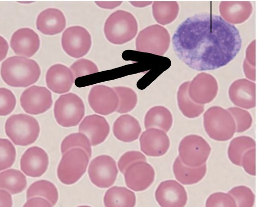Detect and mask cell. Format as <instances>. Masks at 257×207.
I'll list each match as a JSON object with an SVG mask.
<instances>
[{
	"label": "cell",
	"instance_id": "1",
	"mask_svg": "<svg viewBox=\"0 0 257 207\" xmlns=\"http://www.w3.org/2000/svg\"><path fill=\"white\" fill-rule=\"evenodd\" d=\"M178 57L199 71L214 70L231 62L239 52V30L220 16L196 14L182 22L172 38Z\"/></svg>",
	"mask_w": 257,
	"mask_h": 207
},
{
	"label": "cell",
	"instance_id": "2",
	"mask_svg": "<svg viewBox=\"0 0 257 207\" xmlns=\"http://www.w3.org/2000/svg\"><path fill=\"white\" fill-rule=\"evenodd\" d=\"M41 69L32 59L13 56L2 64L1 76L4 82L14 87H27L39 80Z\"/></svg>",
	"mask_w": 257,
	"mask_h": 207
},
{
	"label": "cell",
	"instance_id": "3",
	"mask_svg": "<svg viewBox=\"0 0 257 207\" xmlns=\"http://www.w3.org/2000/svg\"><path fill=\"white\" fill-rule=\"evenodd\" d=\"M138 30L137 21L130 13L119 10L111 14L106 20L104 33L112 44L123 45L132 40Z\"/></svg>",
	"mask_w": 257,
	"mask_h": 207
},
{
	"label": "cell",
	"instance_id": "4",
	"mask_svg": "<svg viewBox=\"0 0 257 207\" xmlns=\"http://www.w3.org/2000/svg\"><path fill=\"white\" fill-rule=\"evenodd\" d=\"M204 127L208 136L218 142L230 140L236 132V125L231 114L217 106L209 108L204 114Z\"/></svg>",
	"mask_w": 257,
	"mask_h": 207
},
{
	"label": "cell",
	"instance_id": "5",
	"mask_svg": "<svg viewBox=\"0 0 257 207\" xmlns=\"http://www.w3.org/2000/svg\"><path fill=\"white\" fill-rule=\"evenodd\" d=\"M5 130L8 137L16 145L27 146L37 141L40 128L34 117L19 114L13 115L7 120Z\"/></svg>",
	"mask_w": 257,
	"mask_h": 207
},
{
	"label": "cell",
	"instance_id": "6",
	"mask_svg": "<svg viewBox=\"0 0 257 207\" xmlns=\"http://www.w3.org/2000/svg\"><path fill=\"white\" fill-rule=\"evenodd\" d=\"M90 158L86 152L80 148H74L65 152L59 164L57 176L66 185L77 182L86 172Z\"/></svg>",
	"mask_w": 257,
	"mask_h": 207
},
{
	"label": "cell",
	"instance_id": "7",
	"mask_svg": "<svg viewBox=\"0 0 257 207\" xmlns=\"http://www.w3.org/2000/svg\"><path fill=\"white\" fill-rule=\"evenodd\" d=\"M54 113L57 123L63 127L77 126L85 115V106L82 99L76 94L61 95L54 105Z\"/></svg>",
	"mask_w": 257,
	"mask_h": 207
},
{
	"label": "cell",
	"instance_id": "8",
	"mask_svg": "<svg viewBox=\"0 0 257 207\" xmlns=\"http://www.w3.org/2000/svg\"><path fill=\"white\" fill-rule=\"evenodd\" d=\"M170 43V35L167 29L154 25L139 33L136 40V48L139 52L162 56L168 50Z\"/></svg>",
	"mask_w": 257,
	"mask_h": 207
},
{
	"label": "cell",
	"instance_id": "9",
	"mask_svg": "<svg viewBox=\"0 0 257 207\" xmlns=\"http://www.w3.org/2000/svg\"><path fill=\"white\" fill-rule=\"evenodd\" d=\"M211 152V148L202 137L191 135L184 137L179 147V156L185 165L197 168L206 164Z\"/></svg>",
	"mask_w": 257,
	"mask_h": 207
},
{
	"label": "cell",
	"instance_id": "10",
	"mask_svg": "<svg viewBox=\"0 0 257 207\" xmlns=\"http://www.w3.org/2000/svg\"><path fill=\"white\" fill-rule=\"evenodd\" d=\"M92 37L86 29L80 26L67 28L63 33L61 44L65 52L74 58L86 55L92 47Z\"/></svg>",
	"mask_w": 257,
	"mask_h": 207
},
{
	"label": "cell",
	"instance_id": "11",
	"mask_svg": "<svg viewBox=\"0 0 257 207\" xmlns=\"http://www.w3.org/2000/svg\"><path fill=\"white\" fill-rule=\"evenodd\" d=\"M88 173L94 185L99 188H107L115 182L118 170L116 162L112 157L101 155L92 161Z\"/></svg>",
	"mask_w": 257,
	"mask_h": 207
},
{
	"label": "cell",
	"instance_id": "12",
	"mask_svg": "<svg viewBox=\"0 0 257 207\" xmlns=\"http://www.w3.org/2000/svg\"><path fill=\"white\" fill-rule=\"evenodd\" d=\"M22 108L27 114L38 115L49 110L53 104L51 92L46 87L33 86L21 95Z\"/></svg>",
	"mask_w": 257,
	"mask_h": 207
},
{
	"label": "cell",
	"instance_id": "13",
	"mask_svg": "<svg viewBox=\"0 0 257 207\" xmlns=\"http://www.w3.org/2000/svg\"><path fill=\"white\" fill-rule=\"evenodd\" d=\"M88 100L92 110L103 116L116 112L119 104L116 91L114 88L104 85L94 86L90 92Z\"/></svg>",
	"mask_w": 257,
	"mask_h": 207
},
{
	"label": "cell",
	"instance_id": "14",
	"mask_svg": "<svg viewBox=\"0 0 257 207\" xmlns=\"http://www.w3.org/2000/svg\"><path fill=\"white\" fill-rule=\"evenodd\" d=\"M218 92V84L212 75L203 72L197 75L190 82L188 93L191 98L199 105H204L211 102Z\"/></svg>",
	"mask_w": 257,
	"mask_h": 207
},
{
	"label": "cell",
	"instance_id": "15",
	"mask_svg": "<svg viewBox=\"0 0 257 207\" xmlns=\"http://www.w3.org/2000/svg\"><path fill=\"white\" fill-rule=\"evenodd\" d=\"M155 196L160 207H185L188 201L185 187L174 180L161 182L155 191Z\"/></svg>",
	"mask_w": 257,
	"mask_h": 207
},
{
	"label": "cell",
	"instance_id": "16",
	"mask_svg": "<svg viewBox=\"0 0 257 207\" xmlns=\"http://www.w3.org/2000/svg\"><path fill=\"white\" fill-rule=\"evenodd\" d=\"M124 175L127 187L138 192L146 190L152 185L155 173L150 164L145 161H138L131 164Z\"/></svg>",
	"mask_w": 257,
	"mask_h": 207
},
{
	"label": "cell",
	"instance_id": "17",
	"mask_svg": "<svg viewBox=\"0 0 257 207\" xmlns=\"http://www.w3.org/2000/svg\"><path fill=\"white\" fill-rule=\"evenodd\" d=\"M141 151L150 157H158L164 155L168 151L170 139L166 133L156 128H149L140 138Z\"/></svg>",
	"mask_w": 257,
	"mask_h": 207
},
{
	"label": "cell",
	"instance_id": "18",
	"mask_svg": "<svg viewBox=\"0 0 257 207\" xmlns=\"http://www.w3.org/2000/svg\"><path fill=\"white\" fill-rule=\"evenodd\" d=\"M229 96L233 104L250 110L256 106V84L246 79L234 81L229 89Z\"/></svg>",
	"mask_w": 257,
	"mask_h": 207
},
{
	"label": "cell",
	"instance_id": "19",
	"mask_svg": "<svg viewBox=\"0 0 257 207\" xmlns=\"http://www.w3.org/2000/svg\"><path fill=\"white\" fill-rule=\"evenodd\" d=\"M21 168L27 176L39 177L47 171L49 165L47 153L42 148L33 147L29 148L21 159Z\"/></svg>",
	"mask_w": 257,
	"mask_h": 207
},
{
	"label": "cell",
	"instance_id": "20",
	"mask_svg": "<svg viewBox=\"0 0 257 207\" xmlns=\"http://www.w3.org/2000/svg\"><path fill=\"white\" fill-rule=\"evenodd\" d=\"M78 131L86 135L91 145L95 146L106 140L110 132V127L104 117L93 115L84 119L79 126Z\"/></svg>",
	"mask_w": 257,
	"mask_h": 207
},
{
	"label": "cell",
	"instance_id": "21",
	"mask_svg": "<svg viewBox=\"0 0 257 207\" xmlns=\"http://www.w3.org/2000/svg\"><path fill=\"white\" fill-rule=\"evenodd\" d=\"M10 44L15 54L30 58L39 50L40 40L38 35L33 30L22 28L14 33Z\"/></svg>",
	"mask_w": 257,
	"mask_h": 207
},
{
	"label": "cell",
	"instance_id": "22",
	"mask_svg": "<svg viewBox=\"0 0 257 207\" xmlns=\"http://www.w3.org/2000/svg\"><path fill=\"white\" fill-rule=\"evenodd\" d=\"M74 79L70 69L60 64L52 66L48 69L46 75V82L48 87L57 94H63L69 91Z\"/></svg>",
	"mask_w": 257,
	"mask_h": 207
},
{
	"label": "cell",
	"instance_id": "23",
	"mask_svg": "<svg viewBox=\"0 0 257 207\" xmlns=\"http://www.w3.org/2000/svg\"><path fill=\"white\" fill-rule=\"evenodd\" d=\"M66 25V20L63 13L54 8L48 9L41 12L36 22L37 29L42 34L49 36L61 33Z\"/></svg>",
	"mask_w": 257,
	"mask_h": 207
},
{
	"label": "cell",
	"instance_id": "24",
	"mask_svg": "<svg viewBox=\"0 0 257 207\" xmlns=\"http://www.w3.org/2000/svg\"><path fill=\"white\" fill-rule=\"evenodd\" d=\"M219 11L221 17L233 25L246 21L252 13L253 7L249 2H222Z\"/></svg>",
	"mask_w": 257,
	"mask_h": 207
},
{
	"label": "cell",
	"instance_id": "25",
	"mask_svg": "<svg viewBox=\"0 0 257 207\" xmlns=\"http://www.w3.org/2000/svg\"><path fill=\"white\" fill-rule=\"evenodd\" d=\"M142 131L138 121L130 115L119 117L113 126V133L119 140L130 143L137 140Z\"/></svg>",
	"mask_w": 257,
	"mask_h": 207
},
{
	"label": "cell",
	"instance_id": "26",
	"mask_svg": "<svg viewBox=\"0 0 257 207\" xmlns=\"http://www.w3.org/2000/svg\"><path fill=\"white\" fill-rule=\"evenodd\" d=\"M173 121L172 114L168 109L156 106L150 109L146 114L144 125L146 129L156 128L166 133L172 127Z\"/></svg>",
	"mask_w": 257,
	"mask_h": 207
},
{
	"label": "cell",
	"instance_id": "27",
	"mask_svg": "<svg viewBox=\"0 0 257 207\" xmlns=\"http://www.w3.org/2000/svg\"><path fill=\"white\" fill-rule=\"evenodd\" d=\"M173 171L176 179L183 185H191L200 182L207 173L206 164L199 167H190L184 165L178 157L174 163Z\"/></svg>",
	"mask_w": 257,
	"mask_h": 207
},
{
	"label": "cell",
	"instance_id": "28",
	"mask_svg": "<svg viewBox=\"0 0 257 207\" xmlns=\"http://www.w3.org/2000/svg\"><path fill=\"white\" fill-rule=\"evenodd\" d=\"M190 82L183 83L180 87L177 95L178 106L183 115L189 119L200 117L205 111L204 105L195 102L190 97L188 87Z\"/></svg>",
	"mask_w": 257,
	"mask_h": 207
},
{
	"label": "cell",
	"instance_id": "29",
	"mask_svg": "<svg viewBox=\"0 0 257 207\" xmlns=\"http://www.w3.org/2000/svg\"><path fill=\"white\" fill-rule=\"evenodd\" d=\"M104 202L105 207H135V193L124 187L114 186L106 193Z\"/></svg>",
	"mask_w": 257,
	"mask_h": 207
},
{
	"label": "cell",
	"instance_id": "30",
	"mask_svg": "<svg viewBox=\"0 0 257 207\" xmlns=\"http://www.w3.org/2000/svg\"><path fill=\"white\" fill-rule=\"evenodd\" d=\"M179 10L177 2H155L152 5L154 19L163 26L173 23L178 17Z\"/></svg>",
	"mask_w": 257,
	"mask_h": 207
},
{
	"label": "cell",
	"instance_id": "31",
	"mask_svg": "<svg viewBox=\"0 0 257 207\" xmlns=\"http://www.w3.org/2000/svg\"><path fill=\"white\" fill-rule=\"evenodd\" d=\"M27 186L26 177L19 170L12 169L0 173V188L8 190L12 194L22 192Z\"/></svg>",
	"mask_w": 257,
	"mask_h": 207
},
{
	"label": "cell",
	"instance_id": "32",
	"mask_svg": "<svg viewBox=\"0 0 257 207\" xmlns=\"http://www.w3.org/2000/svg\"><path fill=\"white\" fill-rule=\"evenodd\" d=\"M254 139L248 136H240L233 139L228 149V156L230 161L234 165L241 166L243 155L248 150L255 148Z\"/></svg>",
	"mask_w": 257,
	"mask_h": 207
},
{
	"label": "cell",
	"instance_id": "33",
	"mask_svg": "<svg viewBox=\"0 0 257 207\" xmlns=\"http://www.w3.org/2000/svg\"><path fill=\"white\" fill-rule=\"evenodd\" d=\"M35 196L45 198L53 206L58 201L59 195L58 190L53 183L42 180L33 183L27 190L28 199Z\"/></svg>",
	"mask_w": 257,
	"mask_h": 207
},
{
	"label": "cell",
	"instance_id": "34",
	"mask_svg": "<svg viewBox=\"0 0 257 207\" xmlns=\"http://www.w3.org/2000/svg\"><path fill=\"white\" fill-rule=\"evenodd\" d=\"M92 145L89 138L81 133H74L67 136L62 141L61 151L64 154L74 148H80L87 153L90 159L92 155Z\"/></svg>",
	"mask_w": 257,
	"mask_h": 207
},
{
	"label": "cell",
	"instance_id": "35",
	"mask_svg": "<svg viewBox=\"0 0 257 207\" xmlns=\"http://www.w3.org/2000/svg\"><path fill=\"white\" fill-rule=\"evenodd\" d=\"M116 91L119 100L117 112L119 114L128 113L136 107L138 97L136 93L131 88L124 86L113 88Z\"/></svg>",
	"mask_w": 257,
	"mask_h": 207
},
{
	"label": "cell",
	"instance_id": "36",
	"mask_svg": "<svg viewBox=\"0 0 257 207\" xmlns=\"http://www.w3.org/2000/svg\"><path fill=\"white\" fill-rule=\"evenodd\" d=\"M16 158V150L11 141L0 139V171L11 167Z\"/></svg>",
	"mask_w": 257,
	"mask_h": 207
},
{
	"label": "cell",
	"instance_id": "37",
	"mask_svg": "<svg viewBox=\"0 0 257 207\" xmlns=\"http://www.w3.org/2000/svg\"><path fill=\"white\" fill-rule=\"evenodd\" d=\"M234 199L237 207H253L255 195L250 188L245 186H236L228 193Z\"/></svg>",
	"mask_w": 257,
	"mask_h": 207
},
{
	"label": "cell",
	"instance_id": "38",
	"mask_svg": "<svg viewBox=\"0 0 257 207\" xmlns=\"http://www.w3.org/2000/svg\"><path fill=\"white\" fill-rule=\"evenodd\" d=\"M227 110L234 120L236 133H243L251 127L253 120L251 115L248 112L236 107L230 108Z\"/></svg>",
	"mask_w": 257,
	"mask_h": 207
},
{
	"label": "cell",
	"instance_id": "39",
	"mask_svg": "<svg viewBox=\"0 0 257 207\" xmlns=\"http://www.w3.org/2000/svg\"><path fill=\"white\" fill-rule=\"evenodd\" d=\"M74 78L99 72L97 65L93 61L81 59L74 63L70 67Z\"/></svg>",
	"mask_w": 257,
	"mask_h": 207
},
{
	"label": "cell",
	"instance_id": "40",
	"mask_svg": "<svg viewBox=\"0 0 257 207\" xmlns=\"http://www.w3.org/2000/svg\"><path fill=\"white\" fill-rule=\"evenodd\" d=\"M16 103V98L11 90L0 88V116H6L12 113Z\"/></svg>",
	"mask_w": 257,
	"mask_h": 207
},
{
	"label": "cell",
	"instance_id": "41",
	"mask_svg": "<svg viewBox=\"0 0 257 207\" xmlns=\"http://www.w3.org/2000/svg\"><path fill=\"white\" fill-rule=\"evenodd\" d=\"M206 207H237L233 197L229 193L216 192L207 199Z\"/></svg>",
	"mask_w": 257,
	"mask_h": 207
},
{
	"label": "cell",
	"instance_id": "42",
	"mask_svg": "<svg viewBox=\"0 0 257 207\" xmlns=\"http://www.w3.org/2000/svg\"><path fill=\"white\" fill-rule=\"evenodd\" d=\"M138 161L146 162V157L139 151H129L123 155L118 162V167L124 174L126 169L132 163Z\"/></svg>",
	"mask_w": 257,
	"mask_h": 207
},
{
	"label": "cell",
	"instance_id": "43",
	"mask_svg": "<svg viewBox=\"0 0 257 207\" xmlns=\"http://www.w3.org/2000/svg\"><path fill=\"white\" fill-rule=\"evenodd\" d=\"M241 166L245 171L250 175H256V149L247 151L242 156Z\"/></svg>",
	"mask_w": 257,
	"mask_h": 207
},
{
	"label": "cell",
	"instance_id": "44",
	"mask_svg": "<svg viewBox=\"0 0 257 207\" xmlns=\"http://www.w3.org/2000/svg\"><path fill=\"white\" fill-rule=\"evenodd\" d=\"M250 65L256 67V41H252L248 46L246 51L245 59Z\"/></svg>",
	"mask_w": 257,
	"mask_h": 207
},
{
	"label": "cell",
	"instance_id": "45",
	"mask_svg": "<svg viewBox=\"0 0 257 207\" xmlns=\"http://www.w3.org/2000/svg\"><path fill=\"white\" fill-rule=\"evenodd\" d=\"M23 207H53V206L44 198L33 197L29 199Z\"/></svg>",
	"mask_w": 257,
	"mask_h": 207
},
{
	"label": "cell",
	"instance_id": "46",
	"mask_svg": "<svg viewBox=\"0 0 257 207\" xmlns=\"http://www.w3.org/2000/svg\"><path fill=\"white\" fill-rule=\"evenodd\" d=\"M12 195L8 192L0 189V207H12Z\"/></svg>",
	"mask_w": 257,
	"mask_h": 207
},
{
	"label": "cell",
	"instance_id": "47",
	"mask_svg": "<svg viewBox=\"0 0 257 207\" xmlns=\"http://www.w3.org/2000/svg\"><path fill=\"white\" fill-rule=\"evenodd\" d=\"M243 71L247 78L252 81L256 80V67L251 66L245 60L243 63Z\"/></svg>",
	"mask_w": 257,
	"mask_h": 207
},
{
	"label": "cell",
	"instance_id": "48",
	"mask_svg": "<svg viewBox=\"0 0 257 207\" xmlns=\"http://www.w3.org/2000/svg\"><path fill=\"white\" fill-rule=\"evenodd\" d=\"M100 8L106 10H112L121 6L123 2H95Z\"/></svg>",
	"mask_w": 257,
	"mask_h": 207
},
{
	"label": "cell",
	"instance_id": "49",
	"mask_svg": "<svg viewBox=\"0 0 257 207\" xmlns=\"http://www.w3.org/2000/svg\"><path fill=\"white\" fill-rule=\"evenodd\" d=\"M9 44L6 40L0 36V62L6 57L9 51Z\"/></svg>",
	"mask_w": 257,
	"mask_h": 207
},
{
	"label": "cell",
	"instance_id": "50",
	"mask_svg": "<svg viewBox=\"0 0 257 207\" xmlns=\"http://www.w3.org/2000/svg\"><path fill=\"white\" fill-rule=\"evenodd\" d=\"M130 4L136 8H145L151 5L152 2H130Z\"/></svg>",
	"mask_w": 257,
	"mask_h": 207
},
{
	"label": "cell",
	"instance_id": "51",
	"mask_svg": "<svg viewBox=\"0 0 257 207\" xmlns=\"http://www.w3.org/2000/svg\"><path fill=\"white\" fill-rule=\"evenodd\" d=\"M78 207H91V206H87V205H82V206H79Z\"/></svg>",
	"mask_w": 257,
	"mask_h": 207
}]
</instances>
